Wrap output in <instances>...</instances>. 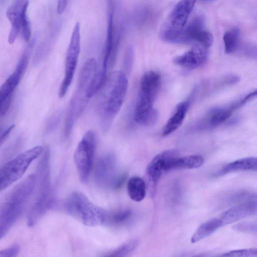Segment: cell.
Returning <instances> with one entry per match:
<instances>
[{"label": "cell", "mask_w": 257, "mask_h": 257, "mask_svg": "<svg viewBox=\"0 0 257 257\" xmlns=\"http://www.w3.org/2000/svg\"><path fill=\"white\" fill-rule=\"evenodd\" d=\"M97 68V62L94 58L87 59L82 66L78 78L76 89L69 103L66 115L64 135H70L73 125L84 110L89 98L87 89Z\"/></svg>", "instance_id": "3957f363"}, {"label": "cell", "mask_w": 257, "mask_h": 257, "mask_svg": "<svg viewBox=\"0 0 257 257\" xmlns=\"http://www.w3.org/2000/svg\"><path fill=\"white\" fill-rule=\"evenodd\" d=\"M80 46V23L77 22L74 25L66 51L64 77L58 93L60 98H63L65 95L73 80L78 63Z\"/></svg>", "instance_id": "9c48e42d"}, {"label": "cell", "mask_w": 257, "mask_h": 257, "mask_svg": "<svg viewBox=\"0 0 257 257\" xmlns=\"http://www.w3.org/2000/svg\"><path fill=\"white\" fill-rule=\"evenodd\" d=\"M203 1H205V2H210V1H212L213 0H202Z\"/></svg>", "instance_id": "d590c367"}, {"label": "cell", "mask_w": 257, "mask_h": 257, "mask_svg": "<svg viewBox=\"0 0 257 257\" xmlns=\"http://www.w3.org/2000/svg\"><path fill=\"white\" fill-rule=\"evenodd\" d=\"M94 132L88 131L83 135L75 151L74 160L79 179L82 182L88 179L93 166L96 149Z\"/></svg>", "instance_id": "ba28073f"}, {"label": "cell", "mask_w": 257, "mask_h": 257, "mask_svg": "<svg viewBox=\"0 0 257 257\" xmlns=\"http://www.w3.org/2000/svg\"><path fill=\"white\" fill-rule=\"evenodd\" d=\"M196 0H180L162 26L160 36L163 40L175 43L188 19Z\"/></svg>", "instance_id": "8992f818"}, {"label": "cell", "mask_w": 257, "mask_h": 257, "mask_svg": "<svg viewBox=\"0 0 257 257\" xmlns=\"http://www.w3.org/2000/svg\"><path fill=\"white\" fill-rule=\"evenodd\" d=\"M22 74L17 71L11 75L0 87V100L12 99L13 94L18 85Z\"/></svg>", "instance_id": "d4e9b609"}, {"label": "cell", "mask_w": 257, "mask_h": 257, "mask_svg": "<svg viewBox=\"0 0 257 257\" xmlns=\"http://www.w3.org/2000/svg\"><path fill=\"white\" fill-rule=\"evenodd\" d=\"M128 194L131 199L139 202L144 199L146 193L145 181L139 176L132 177L127 184Z\"/></svg>", "instance_id": "603a6c76"}, {"label": "cell", "mask_w": 257, "mask_h": 257, "mask_svg": "<svg viewBox=\"0 0 257 257\" xmlns=\"http://www.w3.org/2000/svg\"><path fill=\"white\" fill-rule=\"evenodd\" d=\"M212 34L204 29V20L200 16L194 17L185 26L175 43H195L209 48L212 44Z\"/></svg>", "instance_id": "30bf717a"}, {"label": "cell", "mask_w": 257, "mask_h": 257, "mask_svg": "<svg viewBox=\"0 0 257 257\" xmlns=\"http://www.w3.org/2000/svg\"><path fill=\"white\" fill-rule=\"evenodd\" d=\"M49 150L46 148L38 164L36 185L38 192L35 201H48L50 197Z\"/></svg>", "instance_id": "7c38bea8"}, {"label": "cell", "mask_w": 257, "mask_h": 257, "mask_svg": "<svg viewBox=\"0 0 257 257\" xmlns=\"http://www.w3.org/2000/svg\"><path fill=\"white\" fill-rule=\"evenodd\" d=\"M222 226L219 218H212L202 223L196 230L191 238V242L194 243L209 236Z\"/></svg>", "instance_id": "44dd1931"}, {"label": "cell", "mask_w": 257, "mask_h": 257, "mask_svg": "<svg viewBox=\"0 0 257 257\" xmlns=\"http://www.w3.org/2000/svg\"><path fill=\"white\" fill-rule=\"evenodd\" d=\"M160 85V75L154 71L145 72L141 79L134 111V119L141 125L151 126L157 121L158 113L153 105Z\"/></svg>", "instance_id": "7a4b0ae2"}, {"label": "cell", "mask_w": 257, "mask_h": 257, "mask_svg": "<svg viewBox=\"0 0 257 257\" xmlns=\"http://www.w3.org/2000/svg\"><path fill=\"white\" fill-rule=\"evenodd\" d=\"M239 37L240 30L237 27L231 28L224 33L223 40L226 54H230L236 51L239 45Z\"/></svg>", "instance_id": "484cf974"}, {"label": "cell", "mask_w": 257, "mask_h": 257, "mask_svg": "<svg viewBox=\"0 0 257 257\" xmlns=\"http://www.w3.org/2000/svg\"><path fill=\"white\" fill-rule=\"evenodd\" d=\"M138 241L136 239L129 240L117 248L109 251L103 256L121 257L126 256L135 249L138 245Z\"/></svg>", "instance_id": "4316f807"}, {"label": "cell", "mask_w": 257, "mask_h": 257, "mask_svg": "<svg viewBox=\"0 0 257 257\" xmlns=\"http://www.w3.org/2000/svg\"><path fill=\"white\" fill-rule=\"evenodd\" d=\"M60 119L61 115L60 114H57L55 116H54L51 120V122H50L48 126L49 130H53L56 127H57L58 124L60 122Z\"/></svg>", "instance_id": "836d02e7"}, {"label": "cell", "mask_w": 257, "mask_h": 257, "mask_svg": "<svg viewBox=\"0 0 257 257\" xmlns=\"http://www.w3.org/2000/svg\"><path fill=\"white\" fill-rule=\"evenodd\" d=\"M113 12L110 10L108 17V27L107 36L104 51V55L101 64L97 69L106 75L107 70L109 67L113 65L117 52V44L113 39Z\"/></svg>", "instance_id": "9a60e30c"}, {"label": "cell", "mask_w": 257, "mask_h": 257, "mask_svg": "<svg viewBox=\"0 0 257 257\" xmlns=\"http://www.w3.org/2000/svg\"><path fill=\"white\" fill-rule=\"evenodd\" d=\"M256 213V201H249L229 208L222 213L219 219L222 225H224L254 215Z\"/></svg>", "instance_id": "e0dca14e"}, {"label": "cell", "mask_w": 257, "mask_h": 257, "mask_svg": "<svg viewBox=\"0 0 257 257\" xmlns=\"http://www.w3.org/2000/svg\"><path fill=\"white\" fill-rule=\"evenodd\" d=\"M134 60V49L132 45L128 46L125 51L123 59V67L126 73L131 72Z\"/></svg>", "instance_id": "83f0119b"}, {"label": "cell", "mask_w": 257, "mask_h": 257, "mask_svg": "<svg viewBox=\"0 0 257 257\" xmlns=\"http://www.w3.org/2000/svg\"><path fill=\"white\" fill-rule=\"evenodd\" d=\"M67 213L78 221L89 226H96L107 222L108 214L92 203L83 193L74 192L67 199Z\"/></svg>", "instance_id": "277c9868"}, {"label": "cell", "mask_w": 257, "mask_h": 257, "mask_svg": "<svg viewBox=\"0 0 257 257\" xmlns=\"http://www.w3.org/2000/svg\"><path fill=\"white\" fill-rule=\"evenodd\" d=\"M233 110L231 105L228 107L214 108L207 115L205 122L209 127L218 126L227 119Z\"/></svg>", "instance_id": "cb8c5ba5"}, {"label": "cell", "mask_w": 257, "mask_h": 257, "mask_svg": "<svg viewBox=\"0 0 257 257\" xmlns=\"http://www.w3.org/2000/svg\"><path fill=\"white\" fill-rule=\"evenodd\" d=\"M39 146L27 150L10 160L0 168V191L19 180L31 163L42 153Z\"/></svg>", "instance_id": "5b68a950"}, {"label": "cell", "mask_w": 257, "mask_h": 257, "mask_svg": "<svg viewBox=\"0 0 257 257\" xmlns=\"http://www.w3.org/2000/svg\"><path fill=\"white\" fill-rule=\"evenodd\" d=\"M69 0H58L57 6V12L58 14H62L65 10Z\"/></svg>", "instance_id": "d6a6232c"}, {"label": "cell", "mask_w": 257, "mask_h": 257, "mask_svg": "<svg viewBox=\"0 0 257 257\" xmlns=\"http://www.w3.org/2000/svg\"><path fill=\"white\" fill-rule=\"evenodd\" d=\"M128 80L120 71L111 73L101 88L98 110L103 131L107 132L120 110L126 95Z\"/></svg>", "instance_id": "6da1fadb"}, {"label": "cell", "mask_w": 257, "mask_h": 257, "mask_svg": "<svg viewBox=\"0 0 257 257\" xmlns=\"http://www.w3.org/2000/svg\"><path fill=\"white\" fill-rule=\"evenodd\" d=\"M178 157V153L175 150H168L157 155L148 164L146 174L149 180L156 184L164 172L168 171L171 162Z\"/></svg>", "instance_id": "8fae6325"}, {"label": "cell", "mask_w": 257, "mask_h": 257, "mask_svg": "<svg viewBox=\"0 0 257 257\" xmlns=\"http://www.w3.org/2000/svg\"><path fill=\"white\" fill-rule=\"evenodd\" d=\"M36 182V175H29L13 189L8 199L25 203L33 193Z\"/></svg>", "instance_id": "ac0fdd59"}, {"label": "cell", "mask_w": 257, "mask_h": 257, "mask_svg": "<svg viewBox=\"0 0 257 257\" xmlns=\"http://www.w3.org/2000/svg\"><path fill=\"white\" fill-rule=\"evenodd\" d=\"M25 203L8 199L0 210V239L3 238L20 217Z\"/></svg>", "instance_id": "4fadbf2b"}, {"label": "cell", "mask_w": 257, "mask_h": 257, "mask_svg": "<svg viewBox=\"0 0 257 257\" xmlns=\"http://www.w3.org/2000/svg\"><path fill=\"white\" fill-rule=\"evenodd\" d=\"M19 252V245L14 244L0 250V257H16Z\"/></svg>", "instance_id": "4dcf8cb0"}, {"label": "cell", "mask_w": 257, "mask_h": 257, "mask_svg": "<svg viewBox=\"0 0 257 257\" xmlns=\"http://www.w3.org/2000/svg\"><path fill=\"white\" fill-rule=\"evenodd\" d=\"M115 158L111 154L103 156L97 162L94 172L96 181L99 185L111 184L114 180Z\"/></svg>", "instance_id": "2e32d148"}, {"label": "cell", "mask_w": 257, "mask_h": 257, "mask_svg": "<svg viewBox=\"0 0 257 257\" xmlns=\"http://www.w3.org/2000/svg\"><path fill=\"white\" fill-rule=\"evenodd\" d=\"M257 170L256 157H246L232 162L224 166L217 173V176L239 171H253Z\"/></svg>", "instance_id": "ffe728a7"}, {"label": "cell", "mask_w": 257, "mask_h": 257, "mask_svg": "<svg viewBox=\"0 0 257 257\" xmlns=\"http://www.w3.org/2000/svg\"><path fill=\"white\" fill-rule=\"evenodd\" d=\"M223 256H243L253 257L257 256L256 248L232 250L221 254Z\"/></svg>", "instance_id": "f546056e"}, {"label": "cell", "mask_w": 257, "mask_h": 257, "mask_svg": "<svg viewBox=\"0 0 257 257\" xmlns=\"http://www.w3.org/2000/svg\"><path fill=\"white\" fill-rule=\"evenodd\" d=\"M189 105V102L184 101L176 106L162 131L163 136H167L178 128L184 119Z\"/></svg>", "instance_id": "d6986e66"}, {"label": "cell", "mask_w": 257, "mask_h": 257, "mask_svg": "<svg viewBox=\"0 0 257 257\" xmlns=\"http://www.w3.org/2000/svg\"><path fill=\"white\" fill-rule=\"evenodd\" d=\"M15 124H12L7 128L0 136V145L7 139L11 132L15 127Z\"/></svg>", "instance_id": "e575fe53"}, {"label": "cell", "mask_w": 257, "mask_h": 257, "mask_svg": "<svg viewBox=\"0 0 257 257\" xmlns=\"http://www.w3.org/2000/svg\"><path fill=\"white\" fill-rule=\"evenodd\" d=\"M131 215L132 212L130 209L120 210L111 216L108 215L107 222L110 221L115 224L122 223L127 220Z\"/></svg>", "instance_id": "f1b7e54d"}, {"label": "cell", "mask_w": 257, "mask_h": 257, "mask_svg": "<svg viewBox=\"0 0 257 257\" xmlns=\"http://www.w3.org/2000/svg\"><path fill=\"white\" fill-rule=\"evenodd\" d=\"M208 48L195 44L190 49L176 57L174 62L184 68L194 69L202 66L207 60Z\"/></svg>", "instance_id": "5bb4252c"}, {"label": "cell", "mask_w": 257, "mask_h": 257, "mask_svg": "<svg viewBox=\"0 0 257 257\" xmlns=\"http://www.w3.org/2000/svg\"><path fill=\"white\" fill-rule=\"evenodd\" d=\"M29 0H15L7 9L6 16L11 24L8 41L12 44L18 36L25 41H28L31 36V30L26 13Z\"/></svg>", "instance_id": "52a82bcc"}, {"label": "cell", "mask_w": 257, "mask_h": 257, "mask_svg": "<svg viewBox=\"0 0 257 257\" xmlns=\"http://www.w3.org/2000/svg\"><path fill=\"white\" fill-rule=\"evenodd\" d=\"M204 159L198 155L179 157L170 164L168 171L178 169H195L201 167L204 163Z\"/></svg>", "instance_id": "7402d4cb"}, {"label": "cell", "mask_w": 257, "mask_h": 257, "mask_svg": "<svg viewBox=\"0 0 257 257\" xmlns=\"http://www.w3.org/2000/svg\"><path fill=\"white\" fill-rule=\"evenodd\" d=\"M233 229L239 231L256 232V225L253 223L242 222L236 224L233 226Z\"/></svg>", "instance_id": "1f68e13d"}]
</instances>
